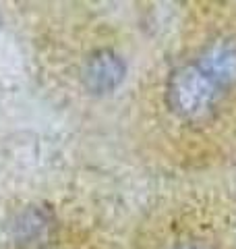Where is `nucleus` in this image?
Masks as SVG:
<instances>
[{"instance_id": "7ed1b4c3", "label": "nucleus", "mask_w": 236, "mask_h": 249, "mask_svg": "<svg viewBox=\"0 0 236 249\" xmlns=\"http://www.w3.org/2000/svg\"><path fill=\"white\" fill-rule=\"evenodd\" d=\"M203 71L214 79L219 88L236 85V40H219L214 42L197 60Z\"/></svg>"}, {"instance_id": "f257e3e1", "label": "nucleus", "mask_w": 236, "mask_h": 249, "mask_svg": "<svg viewBox=\"0 0 236 249\" xmlns=\"http://www.w3.org/2000/svg\"><path fill=\"white\" fill-rule=\"evenodd\" d=\"M222 93L224 88H219L197 62H193L170 75L166 100L180 119L199 123L214 114Z\"/></svg>"}, {"instance_id": "20e7f679", "label": "nucleus", "mask_w": 236, "mask_h": 249, "mask_svg": "<svg viewBox=\"0 0 236 249\" xmlns=\"http://www.w3.org/2000/svg\"><path fill=\"white\" fill-rule=\"evenodd\" d=\"M172 249H216V247H211L205 241H183V243L174 245Z\"/></svg>"}, {"instance_id": "f03ea898", "label": "nucleus", "mask_w": 236, "mask_h": 249, "mask_svg": "<svg viewBox=\"0 0 236 249\" xmlns=\"http://www.w3.org/2000/svg\"><path fill=\"white\" fill-rule=\"evenodd\" d=\"M127 73L122 58L112 50H98L83 67V83L93 93H108L120 85Z\"/></svg>"}]
</instances>
